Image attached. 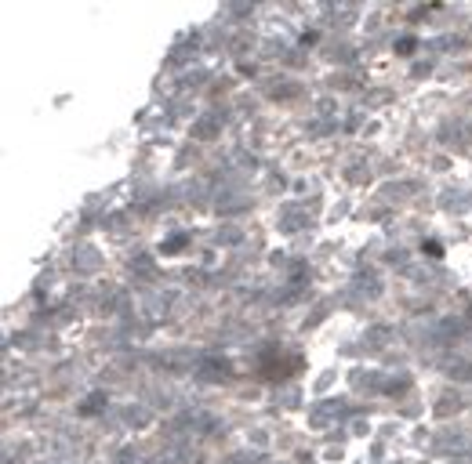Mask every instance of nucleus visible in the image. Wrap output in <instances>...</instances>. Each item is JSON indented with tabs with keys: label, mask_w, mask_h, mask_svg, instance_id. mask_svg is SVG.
Listing matches in <instances>:
<instances>
[]
</instances>
